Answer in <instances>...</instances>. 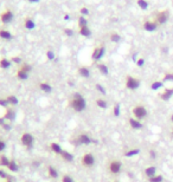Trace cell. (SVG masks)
Listing matches in <instances>:
<instances>
[{
	"mask_svg": "<svg viewBox=\"0 0 173 182\" xmlns=\"http://www.w3.org/2000/svg\"><path fill=\"white\" fill-rule=\"evenodd\" d=\"M17 78H18V79H20V81H26V79L29 78V74H27V72H25L24 70L19 69V70L17 71Z\"/></svg>",
	"mask_w": 173,
	"mask_h": 182,
	"instance_id": "obj_26",
	"label": "cell"
},
{
	"mask_svg": "<svg viewBox=\"0 0 173 182\" xmlns=\"http://www.w3.org/2000/svg\"><path fill=\"white\" fill-rule=\"evenodd\" d=\"M158 96H159V98H160L161 100L169 102V100L173 97V88H166V89H164Z\"/></svg>",
	"mask_w": 173,
	"mask_h": 182,
	"instance_id": "obj_10",
	"label": "cell"
},
{
	"mask_svg": "<svg viewBox=\"0 0 173 182\" xmlns=\"http://www.w3.org/2000/svg\"><path fill=\"white\" fill-rule=\"evenodd\" d=\"M80 34L83 36V37H90L91 36V31L89 30L88 26H84V27H80Z\"/></svg>",
	"mask_w": 173,
	"mask_h": 182,
	"instance_id": "obj_29",
	"label": "cell"
},
{
	"mask_svg": "<svg viewBox=\"0 0 173 182\" xmlns=\"http://www.w3.org/2000/svg\"><path fill=\"white\" fill-rule=\"evenodd\" d=\"M78 75L83 78H89L90 77V70L86 68V66H81L78 69Z\"/></svg>",
	"mask_w": 173,
	"mask_h": 182,
	"instance_id": "obj_19",
	"label": "cell"
},
{
	"mask_svg": "<svg viewBox=\"0 0 173 182\" xmlns=\"http://www.w3.org/2000/svg\"><path fill=\"white\" fill-rule=\"evenodd\" d=\"M140 154V148L139 147H134V148H128L123 151V156L127 157V159H132L136 155Z\"/></svg>",
	"mask_w": 173,
	"mask_h": 182,
	"instance_id": "obj_12",
	"label": "cell"
},
{
	"mask_svg": "<svg viewBox=\"0 0 173 182\" xmlns=\"http://www.w3.org/2000/svg\"><path fill=\"white\" fill-rule=\"evenodd\" d=\"M138 6H139L140 8H142V9H146V8L148 7V4H147V1H145V0H138Z\"/></svg>",
	"mask_w": 173,
	"mask_h": 182,
	"instance_id": "obj_40",
	"label": "cell"
},
{
	"mask_svg": "<svg viewBox=\"0 0 173 182\" xmlns=\"http://www.w3.org/2000/svg\"><path fill=\"white\" fill-rule=\"evenodd\" d=\"M11 62H13V63H15V64H20V63H21V58H20V57H12V58H11Z\"/></svg>",
	"mask_w": 173,
	"mask_h": 182,
	"instance_id": "obj_46",
	"label": "cell"
},
{
	"mask_svg": "<svg viewBox=\"0 0 173 182\" xmlns=\"http://www.w3.org/2000/svg\"><path fill=\"white\" fill-rule=\"evenodd\" d=\"M0 179H4V180H6V179H10V176L5 173V172H2V170H0Z\"/></svg>",
	"mask_w": 173,
	"mask_h": 182,
	"instance_id": "obj_48",
	"label": "cell"
},
{
	"mask_svg": "<svg viewBox=\"0 0 173 182\" xmlns=\"http://www.w3.org/2000/svg\"><path fill=\"white\" fill-rule=\"evenodd\" d=\"M132 116L139 121H145L147 117H148V109L146 105L141 104V103H138L135 104L133 108H132Z\"/></svg>",
	"mask_w": 173,
	"mask_h": 182,
	"instance_id": "obj_2",
	"label": "cell"
},
{
	"mask_svg": "<svg viewBox=\"0 0 173 182\" xmlns=\"http://www.w3.org/2000/svg\"><path fill=\"white\" fill-rule=\"evenodd\" d=\"M50 148H51V150H52L55 154H58V155H61L62 151H63L62 147H61L58 143H55V142H52V143L50 144Z\"/></svg>",
	"mask_w": 173,
	"mask_h": 182,
	"instance_id": "obj_22",
	"label": "cell"
},
{
	"mask_svg": "<svg viewBox=\"0 0 173 182\" xmlns=\"http://www.w3.org/2000/svg\"><path fill=\"white\" fill-rule=\"evenodd\" d=\"M125 87H126L127 90L135 91L140 87V79L128 75V76H126V79H125Z\"/></svg>",
	"mask_w": 173,
	"mask_h": 182,
	"instance_id": "obj_5",
	"label": "cell"
},
{
	"mask_svg": "<svg viewBox=\"0 0 173 182\" xmlns=\"http://www.w3.org/2000/svg\"><path fill=\"white\" fill-rule=\"evenodd\" d=\"M5 148H6V143L2 140H0V151H2Z\"/></svg>",
	"mask_w": 173,
	"mask_h": 182,
	"instance_id": "obj_50",
	"label": "cell"
},
{
	"mask_svg": "<svg viewBox=\"0 0 173 182\" xmlns=\"http://www.w3.org/2000/svg\"><path fill=\"white\" fill-rule=\"evenodd\" d=\"M29 1H30V2H38L39 0H29Z\"/></svg>",
	"mask_w": 173,
	"mask_h": 182,
	"instance_id": "obj_55",
	"label": "cell"
},
{
	"mask_svg": "<svg viewBox=\"0 0 173 182\" xmlns=\"http://www.w3.org/2000/svg\"><path fill=\"white\" fill-rule=\"evenodd\" d=\"M113 182H120V181H113Z\"/></svg>",
	"mask_w": 173,
	"mask_h": 182,
	"instance_id": "obj_57",
	"label": "cell"
},
{
	"mask_svg": "<svg viewBox=\"0 0 173 182\" xmlns=\"http://www.w3.org/2000/svg\"><path fill=\"white\" fill-rule=\"evenodd\" d=\"M95 89L98 91L101 95H103V96H106V95H107V90H106V88H104L102 84H98V83H97V84L95 85Z\"/></svg>",
	"mask_w": 173,
	"mask_h": 182,
	"instance_id": "obj_35",
	"label": "cell"
},
{
	"mask_svg": "<svg viewBox=\"0 0 173 182\" xmlns=\"http://www.w3.org/2000/svg\"><path fill=\"white\" fill-rule=\"evenodd\" d=\"M147 181L148 182H164L165 181V179H164V176H163L161 174H157V175H154L153 178L148 179Z\"/></svg>",
	"mask_w": 173,
	"mask_h": 182,
	"instance_id": "obj_32",
	"label": "cell"
},
{
	"mask_svg": "<svg viewBox=\"0 0 173 182\" xmlns=\"http://www.w3.org/2000/svg\"><path fill=\"white\" fill-rule=\"evenodd\" d=\"M142 174H144V176L148 180V179H151V178H153L154 175L158 174V168H157V166H154V165L147 166V167L142 170Z\"/></svg>",
	"mask_w": 173,
	"mask_h": 182,
	"instance_id": "obj_9",
	"label": "cell"
},
{
	"mask_svg": "<svg viewBox=\"0 0 173 182\" xmlns=\"http://www.w3.org/2000/svg\"><path fill=\"white\" fill-rule=\"evenodd\" d=\"M2 127H4V129H5V130H10V129H11V127H10L8 124H4Z\"/></svg>",
	"mask_w": 173,
	"mask_h": 182,
	"instance_id": "obj_51",
	"label": "cell"
},
{
	"mask_svg": "<svg viewBox=\"0 0 173 182\" xmlns=\"http://www.w3.org/2000/svg\"><path fill=\"white\" fill-rule=\"evenodd\" d=\"M0 38L10 40V39H12V34H11V32H8L7 30H0Z\"/></svg>",
	"mask_w": 173,
	"mask_h": 182,
	"instance_id": "obj_30",
	"label": "cell"
},
{
	"mask_svg": "<svg viewBox=\"0 0 173 182\" xmlns=\"http://www.w3.org/2000/svg\"><path fill=\"white\" fill-rule=\"evenodd\" d=\"M62 182H75V181H74V179L69 174H64L62 176Z\"/></svg>",
	"mask_w": 173,
	"mask_h": 182,
	"instance_id": "obj_41",
	"label": "cell"
},
{
	"mask_svg": "<svg viewBox=\"0 0 173 182\" xmlns=\"http://www.w3.org/2000/svg\"><path fill=\"white\" fill-rule=\"evenodd\" d=\"M49 176L52 178V179H57V178H58V172H57V169H55L52 166L49 167Z\"/></svg>",
	"mask_w": 173,
	"mask_h": 182,
	"instance_id": "obj_33",
	"label": "cell"
},
{
	"mask_svg": "<svg viewBox=\"0 0 173 182\" xmlns=\"http://www.w3.org/2000/svg\"><path fill=\"white\" fill-rule=\"evenodd\" d=\"M0 19H1V21H2L4 24L11 23L12 19H13V12H12L11 9H6V11L0 15Z\"/></svg>",
	"mask_w": 173,
	"mask_h": 182,
	"instance_id": "obj_13",
	"label": "cell"
},
{
	"mask_svg": "<svg viewBox=\"0 0 173 182\" xmlns=\"http://www.w3.org/2000/svg\"><path fill=\"white\" fill-rule=\"evenodd\" d=\"M157 27H158V23H154V21H146V23L144 24V28H145L146 31H148V32L155 31Z\"/></svg>",
	"mask_w": 173,
	"mask_h": 182,
	"instance_id": "obj_15",
	"label": "cell"
},
{
	"mask_svg": "<svg viewBox=\"0 0 173 182\" xmlns=\"http://www.w3.org/2000/svg\"><path fill=\"white\" fill-rule=\"evenodd\" d=\"M167 19H169V12L167 11H163V12L158 13V15H157V23L158 24H164V23L167 21Z\"/></svg>",
	"mask_w": 173,
	"mask_h": 182,
	"instance_id": "obj_14",
	"label": "cell"
},
{
	"mask_svg": "<svg viewBox=\"0 0 173 182\" xmlns=\"http://www.w3.org/2000/svg\"><path fill=\"white\" fill-rule=\"evenodd\" d=\"M33 142H34V137H33L31 134L25 132V134L21 135V143H23L25 147H29V148L32 147Z\"/></svg>",
	"mask_w": 173,
	"mask_h": 182,
	"instance_id": "obj_11",
	"label": "cell"
},
{
	"mask_svg": "<svg viewBox=\"0 0 173 182\" xmlns=\"http://www.w3.org/2000/svg\"><path fill=\"white\" fill-rule=\"evenodd\" d=\"M5 119H8V121H13L15 118V111L11 108H7L6 109V114H5Z\"/></svg>",
	"mask_w": 173,
	"mask_h": 182,
	"instance_id": "obj_18",
	"label": "cell"
},
{
	"mask_svg": "<svg viewBox=\"0 0 173 182\" xmlns=\"http://www.w3.org/2000/svg\"><path fill=\"white\" fill-rule=\"evenodd\" d=\"M20 69H21V70H24L25 72H27V74H29V72L32 70V66H31L30 64H23V66H21Z\"/></svg>",
	"mask_w": 173,
	"mask_h": 182,
	"instance_id": "obj_43",
	"label": "cell"
},
{
	"mask_svg": "<svg viewBox=\"0 0 173 182\" xmlns=\"http://www.w3.org/2000/svg\"><path fill=\"white\" fill-rule=\"evenodd\" d=\"M10 162H11V160H8V157H7L6 155H1V156H0V166H2V167H8V166H10Z\"/></svg>",
	"mask_w": 173,
	"mask_h": 182,
	"instance_id": "obj_31",
	"label": "cell"
},
{
	"mask_svg": "<svg viewBox=\"0 0 173 182\" xmlns=\"http://www.w3.org/2000/svg\"><path fill=\"white\" fill-rule=\"evenodd\" d=\"M81 162H82V166L86 167V168H91L95 166L96 163V157L92 153H84L82 159H81Z\"/></svg>",
	"mask_w": 173,
	"mask_h": 182,
	"instance_id": "obj_6",
	"label": "cell"
},
{
	"mask_svg": "<svg viewBox=\"0 0 173 182\" xmlns=\"http://www.w3.org/2000/svg\"><path fill=\"white\" fill-rule=\"evenodd\" d=\"M163 82H173V72H166L163 77Z\"/></svg>",
	"mask_w": 173,
	"mask_h": 182,
	"instance_id": "obj_38",
	"label": "cell"
},
{
	"mask_svg": "<svg viewBox=\"0 0 173 182\" xmlns=\"http://www.w3.org/2000/svg\"><path fill=\"white\" fill-rule=\"evenodd\" d=\"M39 89L42 91H44V92H46V93H49V92H51L52 91V87L49 84V83H40L39 84Z\"/></svg>",
	"mask_w": 173,
	"mask_h": 182,
	"instance_id": "obj_27",
	"label": "cell"
},
{
	"mask_svg": "<svg viewBox=\"0 0 173 182\" xmlns=\"http://www.w3.org/2000/svg\"><path fill=\"white\" fill-rule=\"evenodd\" d=\"M81 14H83V15L89 14V9H88L86 7H82V8H81Z\"/></svg>",
	"mask_w": 173,
	"mask_h": 182,
	"instance_id": "obj_49",
	"label": "cell"
},
{
	"mask_svg": "<svg viewBox=\"0 0 173 182\" xmlns=\"http://www.w3.org/2000/svg\"><path fill=\"white\" fill-rule=\"evenodd\" d=\"M6 99H7L8 104H12V105L18 104V98H17L15 96H7V97H6Z\"/></svg>",
	"mask_w": 173,
	"mask_h": 182,
	"instance_id": "obj_36",
	"label": "cell"
},
{
	"mask_svg": "<svg viewBox=\"0 0 173 182\" xmlns=\"http://www.w3.org/2000/svg\"><path fill=\"white\" fill-rule=\"evenodd\" d=\"M95 103H96V105H97L100 109H102V110H106V109H108V102H107L104 98H102V97H98V98H96Z\"/></svg>",
	"mask_w": 173,
	"mask_h": 182,
	"instance_id": "obj_16",
	"label": "cell"
},
{
	"mask_svg": "<svg viewBox=\"0 0 173 182\" xmlns=\"http://www.w3.org/2000/svg\"><path fill=\"white\" fill-rule=\"evenodd\" d=\"M24 26H25L26 30H33L36 27V23L30 17H26L25 20H24Z\"/></svg>",
	"mask_w": 173,
	"mask_h": 182,
	"instance_id": "obj_17",
	"label": "cell"
},
{
	"mask_svg": "<svg viewBox=\"0 0 173 182\" xmlns=\"http://www.w3.org/2000/svg\"><path fill=\"white\" fill-rule=\"evenodd\" d=\"M148 157H150V160H152V161H157V160L159 159V154H158V151H157L154 148H151V149L148 150Z\"/></svg>",
	"mask_w": 173,
	"mask_h": 182,
	"instance_id": "obj_25",
	"label": "cell"
},
{
	"mask_svg": "<svg viewBox=\"0 0 173 182\" xmlns=\"http://www.w3.org/2000/svg\"><path fill=\"white\" fill-rule=\"evenodd\" d=\"M61 156H62V159H63L64 161H67V162H73V161H74V155H73L71 153L67 151V150H63L62 154H61Z\"/></svg>",
	"mask_w": 173,
	"mask_h": 182,
	"instance_id": "obj_20",
	"label": "cell"
},
{
	"mask_svg": "<svg viewBox=\"0 0 173 182\" xmlns=\"http://www.w3.org/2000/svg\"><path fill=\"white\" fill-rule=\"evenodd\" d=\"M120 115H121V104L115 103L113 105V116L114 117H120Z\"/></svg>",
	"mask_w": 173,
	"mask_h": 182,
	"instance_id": "obj_24",
	"label": "cell"
},
{
	"mask_svg": "<svg viewBox=\"0 0 173 182\" xmlns=\"http://www.w3.org/2000/svg\"><path fill=\"white\" fill-rule=\"evenodd\" d=\"M7 169H10L11 172H13V173H14V172H18V169H19V168H18V165H17V163H15V162L12 160V161L10 162V166L7 167Z\"/></svg>",
	"mask_w": 173,
	"mask_h": 182,
	"instance_id": "obj_37",
	"label": "cell"
},
{
	"mask_svg": "<svg viewBox=\"0 0 173 182\" xmlns=\"http://www.w3.org/2000/svg\"><path fill=\"white\" fill-rule=\"evenodd\" d=\"M97 69H98V71H100L103 76H108V74H109V69H108V66H107L106 64H103V63H98V64H97Z\"/></svg>",
	"mask_w": 173,
	"mask_h": 182,
	"instance_id": "obj_21",
	"label": "cell"
},
{
	"mask_svg": "<svg viewBox=\"0 0 173 182\" xmlns=\"http://www.w3.org/2000/svg\"><path fill=\"white\" fill-rule=\"evenodd\" d=\"M69 105H70V108H71L74 111H76V112H82V111L86 110V98H84L80 92H75V93L71 96L70 100H69Z\"/></svg>",
	"mask_w": 173,
	"mask_h": 182,
	"instance_id": "obj_1",
	"label": "cell"
},
{
	"mask_svg": "<svg viewBox=\"0 0 173 182\" xmlns=\"http://www.w3.org/2000/svg\"><path fill=\"white\" fill-rule=\"evenodd\" d=\"M64 33L68 36V37H73L74 36V31L71 28H64Z\"/></svg>",
	"mask_w": 173,
	"mask_h": 182,
	"instance_id": "obj_44",
	"label": "cell"
},
{
	"mask_svg": "<svg viewBox=\"0 0 173 182\" xmlns=\"http://www.w3.org/2000/svg\"><path fill=\"white\" fill-rule=\"evenodd\" d=\"M136 65H138L139 68H142V66L145 65V59H144V58H139V59L136 60Z\"/></svg>",
	"mask_w": 173,
	"mask_h": 182,
	"instance_id": "obj_45",
	"label": "cell"
},
{
	"mask_svg": "<svg viewBox=\"0 0 173 182\" xmlns=\"http://www.w3.org/2000/svg\"><path fill=\"white\" fill-rule=\"evenodd\" d=\"M46 57H48V59H49V60H54L56 56H55V52H54V51L49 50V51L46 52Z\"/></svg>",
	"mask_w": 173,
	"mask_h": 182,
	"instance_id": "obj_42",
	"label": "cell"
},
{
	"mask_svg": "<svg viewBox=\"0 0 173 182\" xmlns=\"http://www.w3.org/2000/svg\"><path fill=\"white\" fill-rule=\"evenodd\" d=\"M170 122H171V123L173 124V114H171V115H170Z\"/></svg>",
	"mask_w": 173,
	"mask_h": 182,
	"instance_id": "obj_53",
	"label": "cell"
},
{
	"mask_svg": "<svg viewBox=\"0 0 173 182\" xmlns=\"http://www.w3.org/2000/svg\"><path fill=\"white\" fill-rule=\"evenodd\" d=\"M122 168H123V163L119 159H111L107 163V169L111 175H119L122 172Z\"/></svg>",
	"mask_w": 173,
	"mask_h": 182,
	"instance_id": "obj_4",
	"label": "cell"
},
{
	"mask_svg": "<svg viewBox=\"0 0 173 182\" xmlns=\"http://www.w3.org/2000/svg\"><path fill=\"white\" fill-rule=\"evenodd\" d=\"M0 105H2V106H6V108H7V105H8L7 99H6V98H0Z\"/></svg>",
	"mask_w": 173,
	"mask_h": 182,
	"instance_id": "obj_47",
	"label": "cell"
},
{
	"mask_svg": "<svg viewBox=\"0 0 173 182\" xmlns=\"http://www.w3.org/2000/svg\"><path fill=\"white\" fill-rule=\"evenodd\" d=\"M64 19H65V20H69V14H65V15H64Z\"/></svg>",
	"mask_w": 173,
	"mask_h": 182,
	"instance_id": "obj_54",
	"label": "cell"
},
{
	"mask_svg": "<svg viewBox=\"0 0 173 182\" xmlns=\"http://www.w3.org/2000/svg\"><path fill=\"white\" fill-rule=\"evenodd\" d=\"M74 146H76V147H78V146H89V144H91V143H97V141H95L89 134H86V132H81V134H78L77 136H75L71 141H70Z\"/></svg>",
	"mask_w": 173,
	"mask_h": 182,
	"instance_id": "obj_3",
	"label": "cell"
},
{
	"mask_svg": "<svg viewBox=\"0 0 173 182\" xmlns=\"http://www.w3.org/2000/svg\"><path fill=\"white\" fill-rule=\"evenodd\" d=\"M78 26H80V27H84V26H88V20H86V18L83 17V15L78 18Z\"/></svg>",
	"mask_w": 173,
	"mask_h": 182,
	"instance_id": "obj_39",
	"label": "cell"
},
{
	"mask_svg": "<svg viewBox=\"0 0 173 182\" xmlns=\"http://www.w3.org/2000/svg\"><path fill=\"white\" fill-rule=\"evenodd\" d=\"M104 53H106V46L104 45H100V46L94 49L91 58H92V60H100L104 56Z\"/></svg>",
	"mask_w": 173,
	"mask_h": 182,
	"instance_id": "obj_8",
	"label": "cell"
},
{
	"mask_svg": "<svg viewBox=\"0 0 173 182\" xmlns=\"http://www.w3.org/2000/svg\"><path fill=\"white\" fill-rule=\"evenodd\" d=\"M163 87H164V82H163V81H154V82L151 84V90L158 91V90H160Z\"/></svg>",
	"mask_w": 173,
	"mask_h": 182,
	"instance_id": "obj_23",
	"label": "cell"
},
{
	"mask_svg": "<svg viewBox=\"0 0 173 182\" xmlns=\"http://www.w3.org/2000/svg\"><path fill=\"white\" fill-rule=\"evenodd\" d=\"M109 38H110V40H111L113 43H119V41L121 40V36H120L119 33H115V32H114V33H111Z\"/></svg>",
	"mask_w": 173,
	"mask_h": 182,
	"instance_id": "obj_34",
	"label": "cell"
},
{
	"mask_svg": "<svg viewBox=\"0 0 173 182\" xmlns=\"http://www.w3.org/2000/svg\"><path fill=\"white\" fill-rule=\"evenodd\" d=\"M127 123H128V125H129V128H130L132 130H142V129L145 128L144 123H142L141 121L134 118L133 116L127 117Z\"/></svg>",
	"mask_w": 173,
	"mask_h": 182,
	"instance_id": "obj_7",
	"label": "cell"
},
{
	"mask_svg": "<svg viewBox=\"0 0 173 182\" xmlns=\"http://www.w3.org/2000/svg\"><path fill=\"white\" fill-rule=\"evenodd\" d=\"M5 124V118H0V125H4Z\"/></svg>",
	"mask_w": 173,
	"mask_h": 182,
	"instance_id": "obj_52",
	"label": "cell"
},
{
	"mask_svg": "<svg viewBox=\"0 0 173 182\" xmlns=\"http://www.w3.org/2000/svg\"><path fill=\"white\" fill-rule=\"evenodd\" d=\"M171 137H172V138H173V129H172V130H171Z\"/></svg>",
	"mask_w": 173,
	"mask_h": 182,
	"instance_id": "obj_56",
	"label": "cell"
},
{
	"mask_svg": "<svg viewBox=\"0 0 173 182\" xmlns=\"http://www.w3.org/2000/svg\"><path fill=\"white\" fill-rule=\"evenodd\" d=\"M11 59H7V58H2L0 60V68L1 69H8L11 66Z\"/></svg>",
	"mask_w": 173,
	"mask_h": 182,
	"instance_id": "obj_28",
	"label": "cell"
}]
</instances>
